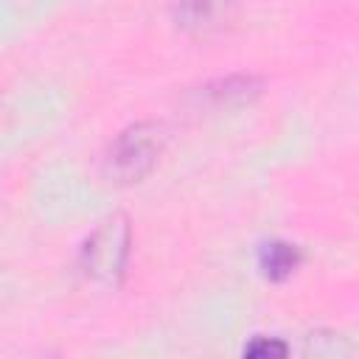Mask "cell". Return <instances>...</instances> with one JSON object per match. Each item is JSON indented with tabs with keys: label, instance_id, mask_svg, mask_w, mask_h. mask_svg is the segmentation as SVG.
<instances>
[{
	"label": "cell",
	"instance_id": "6da1fadb",
	"mask_svg": "<svg viewBox=\"0 0 359 359\" xmlns=\"http://www.w3.org/2000/svg\"><path fill=\"white\" fill-rule=\"evenodd\" d=\"M163 149V137H160V129L157 126H146V123H137L132 129H126L112 151H109V174L118 180V182H137L143 174L151 171V165L157 163V154Z\"/></svg>",
	"mask_w": 359,
	"mask_h": 359
},
{
	"label": "cell",
	"instance_id": "7a4b0ae2",
	"mask_svg": "<svg viewBox=\"0 0 359 359\" xmlns=\"http://www.w3.org/2000/svg\"><path fill=\"white\" fill-rule=\"evenodd\" d=\"M129 233L126 224L121 222H107L87 244L84 258H87V272L104 280H112L115 272L123 269V255H126Z\"/></svg>",
	"mask_w": 359,
	"mask_h": 359
},
{
	"label": "cell",
	"instance_id": "3957f363",
	"mask_svg": "<svg viewBox=\"0 0 359 359\" xmlns=\"http://www.w3.org/2000/svg\"><path fill=\"white\" fill-rule=\"evenodd\" d=\"M233 0H177V20L182 28L208 31L227 20Z\"/></svg>",
	"mask_w": 359,
	"mask_h": 359
},
{
	"label": "cell",
	"instance_id": "277c9868",
	"mask_svg": "<svg viewBox=\"0 0 359 359\" xmlns=\"http://www.w3.org/2000/svg\"><path fill=\"white\" fill-rule=\"evenodd\" d=\"M300 264V252L294 244L286 241H272L261 250V269L269 280H283L289 278Z\"/></svg>",
	"mask_w": 359,
	"mask_h": 359
},
{
	"label": "cell",
	"instance_id": "5b68a950",
	"mask_svg": "<svg viewBox=\"0 0 359 359\" xmlns=\"http://www.w3.org/2000/svg\"><path fill=\"white\" fill-rule=\"evenodd\" d=\"M247 353H250V356H266V353L283 356V353H286V345H280V342H255V345L247 348Z\"/></svg>",
	"mask_w": 359,
	"mask_h": 359
}]
</instances>
